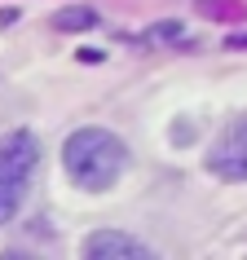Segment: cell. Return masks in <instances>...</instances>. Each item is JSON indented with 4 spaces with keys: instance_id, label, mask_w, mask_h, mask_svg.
I'll return each instance as SVG.
<instances>
[{
    "instance_id": "277c9868",
    "label": "cell",
    "mask_w": 247,
    "mask_h": 260,
    "mask_svg": "<svg viewBox=\"0 0 247 260\" xmlns=\"http://www.w3.org/2000/svg\"><path fill=\"white\" fill-rule=\"evenodd\" d=\"M84 256L88 260H146L150 247L133 238V234H119V230H97L84 238Z\"/></svg>"
},
{
    "instance_id": "3957f363",
    "label": "cell",
    "mask_w": 247,
    "mask_h": 260,
    "mask_svg": "<svg viewBox=\"0 0 247 260\" xmlns=\"http://www.w3.org/2000/svg\"><path fill=\"white\" fill-rule=\"evenodd\" d=\"M207 172L221 181H247V115H238L207 150Z\"/></svg>"
},
{
    "instance_id": "5b68a950",
    "label": "cell",
    "mask_w": 247,
    "mask_h": 260,
    "mask_svg": "<svg viewBox=\"0 0 247 260\" xmlns=\"http://www.w3.org/2000/svg\"><path fill=\"white\" fill-rule=\"evenodd\" d=\"M53 27L57 31H88V27H97V14L93 9H80V5H75V9H57Z\"/></svg>"
},
{
    "instance_id": "7a4b0ae2",
    "label": "cell",
    "mask_w": 247,
    "mask_h": 260,
    "mask_svg": "<svg viewBox=\"0 0 247 260\" xmlns=\"http://www.w3.org/2000/svg\"><path fill=\"white\" fill-rule=\"evenodd\" d=\"M36 168H40V141H36V133L18 128V133L0 137V225L14 220V212L22 207Z\"/></svg>"
},
{
    "instance_id": "6da1fadb",
    "label": "cell",
    "mask_w": 247,
    "mask_h": 260,
    "mask_svg": "<svg viewBox=\"0 0 247 260\" xmlns=\"http://www.w3.org/2000/svg\"><path fill=\"white\" fill-rule=\"evenodd\" d=\"M62 168H67L71 185H80L88 194H102L123 177L128 150L106 128H75L67 137V146H62Z\"/></svg>"
}]
</instances>
